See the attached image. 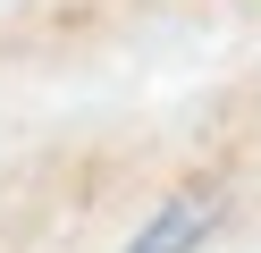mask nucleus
<instances>
[{
  "mask_svg": "<svg viewBox=\"0 0 261 253\" xmlns=\"http://www.w3.org/2000/svg\"><path fill=\"white\" fill-rule=\"evenodd\" d=\"M211 219H219V202H211V194H177V202H160V211L143 219L118 253H194V245L211 236Z\"/></svg>",
  "mask_w": 261,
  "mask_h": 253,
  "instance_id": "obj_1",
  "label": "nucleus"
}]
</instances>
